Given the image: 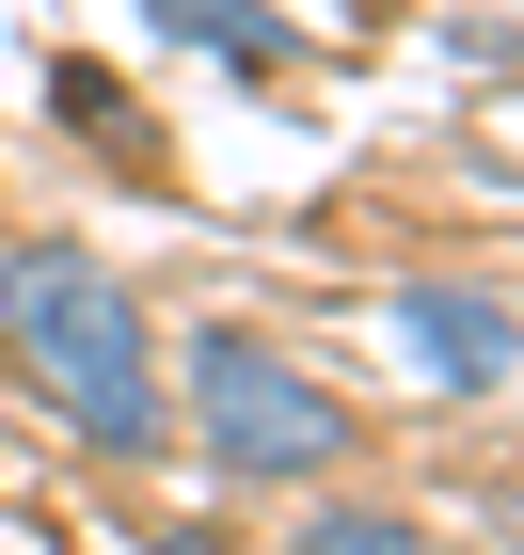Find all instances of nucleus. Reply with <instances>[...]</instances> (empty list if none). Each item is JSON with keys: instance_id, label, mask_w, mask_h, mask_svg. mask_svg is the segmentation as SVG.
I'll use <instances>...</instances> for the list:
<instances>
[{"instance_id": "1", "label": "nucleus", "mask_w": 524, "mask_h": 555, "mask_svg": "<svg viewBox=\"0 0 524 555\" xmlns=\"http://www.w3.org/2000/svg\"><path fill=\"white\" fill-rule=\"evenodd\" d=\"M0 334H16V365L48 382V413L80 428L95 461H143V444L175 428L128 270H95L80 238H16V255H0Z\"/></svg>"}, {"instance_id": "2", "label": "nucleus", "mask_w": 524, "mask_h": 555, "mask_svg": "<svg viewBox=\"0 0 524 555\" xmlns=\"http://www.w3.org/2000/svg\"><path fill=\"white\" fill-rule=\"evenodd\" d=\"M175 413H191V444H207L239 492H303V476L349 461L334 382H303L270 334H191V349H175Z\"/></svg>"}, {"instance_id": "3", "label": "nucleus", "mask_w": 524, "mask_h": 555, "mask_svg": "<svg viewBox=\"0 0 524 555\" xmlns=\"http://www.w3.org/2000/svg\"><path fill=\"white\" fill-rule=\"evenodd\" d=\"M397 349H413V382L430 397H509V301L493 286H397Z\"/></svg>"}, {"instance_id": "4", "label": "nucleus", "mask_w": 524, "mask_h": 555, "mask_svg": "<svg viewBox=\"0 0 524 555\" xmlns=\"http://www.w3.org/2000/svg\"><path fill=\"white\" fill-rule=\"evenodd\" d=\"M159 33H175V48H222L239 80H255V64H286V33H270L255 0H159Z\"/></svg>"}, {"instance_id": "5", "label": "nucleus", "mask_w": 524, "mask_h": 555, "mask_svg": "<svg viewBox=\"0 0 524 555\" xmlns=\"http://www.w3.org/2000/svg\"><path fill=\"white\" fill-rule=\"evenodd\" d=\"M286 555H430V524H397V508H303Z\"/></svg>"}, {"instance_id": "6", "label": "nucleus", "mask_w": 524, "mask_h": 555, "mask_svg": "<svg viewBox=\"0 0 524 555\" xmlns=\"http://www.w3.org/2000/svg\"><path fill=\"white\" fill-rule=\"evenodd\" d=\"M143 555H222V540H191V524H175V540H143Z\"/></svg>"}]
</instances>
